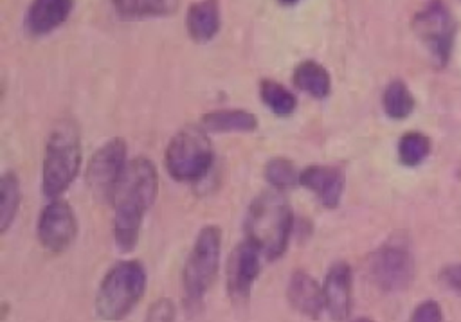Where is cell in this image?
Wrapping results in <instances>:
<instances>
[{"label":"cell","instance_id":"6da1fadb","mask_svg":"<svg viewBox=\"0 0 461 322\" xmlns=\"http://www.w3.org/2000/svg\"><path fill=\"white\" fill-rule=\"evenodd\" d=\"M158 176L149 158H133L126 164L108 200L113 207V239L122 252L137 245L142 216L153 205Z\"/></svg>","mask_w":461,"mask_h":322},{"label":"cell","instance_id":"7a4b0ae2","mask_svg":"<svg viewBox=\"0 0 461 322\" xmlns=\"http://www.w3.org/2000/svg\"><path fill=\"white\" fill-rule=\"evenodd\" d=\"M292 223V209L283 191H265L249 205L245 216L247 239L254 243L267 259H277L286 250Z\"/></svg>","mask_w":461,"mask_h":322},{"label":"cell","instance_id":"3957f363","mask_svg":"<svg viewBox=\"0 0 461 322\" xmlns=\"http://www.w3.org/2000/svg\"><path fill=\"white\" fill-rule=\"evenodd\" d=\"M81 169V142L79 130L74 121H59L49 135L43 165L41 191L47 198H59L61 192L76 180Z\"/></svg>","mask_w":461,"mask_h":322},{"label":"cell","instance_id":"277c9868","mask_svg":"<svg viewBox=\"0 0 461 322\" xmlns=\"http://www.w3.org/2000/svg\"><path fill=\"white\" fill-rule=\"evenodd\" d=\"M146 282V270L139 261L113 264L103 277L95 295L97 315L108 322L124 318L144 295Z\"/></svg>","mask_w":461,"mask_h":322},{"label":"cell","instance_id":"5b68a950","mask_svg":"<svg viewBox=\"0 0 461 322\" xmlns=\"http://www.w3.org/2000/svg\"><path fill=\"white\" fill-rule=\"evenodd\" d=\"M166 169L178 182H198L212 165V146L203 126L187 124L166 148Z\"/></svg>","mask_w":461,"mask_h":322},{"label":"cell","instance_id":"8992f818","mask_svg":"<svg viewBox=\"0 0 461 322\" xmlns=\"http://www.w3.org/2000/svg\"><path fill=\"white\" fill-rule=\"evenodd\" d=\"M220 248H221V230L216 225L203 227L196 241L193 245V250L185 261L182 282L185 299L189 302H198L203 299L205 291L212 284L218 263H220Z\"/></svg>","mask_w":461,"mask_h":322},{"label":"cell","instance_id":"52a82bcc","mask_svg":"<svg viewBox=\"0 0 461 322\" xmlns=\"http://www.w3.org/2000/svg\"><path fill=\"white\" fill-rule=\"evenodd\" d=\"M369 273L382 291L396 293L409 288L414 277V257L407 236L393 234L382 243L371 255Z\"/></svg>","mask_w":461,"mask_h":322},{"label":"cell","instance_id":"ba28073f","mask_svg":"<svg viewBox=\"0 0 461 322\" xmlns=\"http://www.w3.org/2000/svg\"><path fill=\"white\" fill-rule=\"evenodd\" d=\"M412 31L438 65H447L456 36V22L441 0H429L412 18Z\"/></svg>","mask_w":461,"mask_h":322},{"label":"cell","instance_id":"9c48e42d","mask_svg":"<svg viewBox=\"0 0 461 322\" xmlns=\"http://www.w3.org/2000/svg\"><path fill=\"white\" fill-rule=\"evenodd\" d=\"M36 232L41 246L50 252H63L74 241L77 232L72 207L61 198H52L40 212Z\"/></svg>","mask_w":461,"mask_h":322},{"label":"cell","instance_id":"30bf717a","mask_svg":"<svg viewBox=\"0 0 461 322\" xmlns=\"http://www.w3.org/2000/svg\"><path fill=\"white\" fill-rule=\"evenodd\" d=\"M126 164V142L119 137L110 139L92 155L86 165V183L95 194L108 198Z\"/></svg>","mask_w":461,"mask_h":322},{"label":"cell","instance_id":"8fae6325","mask_svg":"<svg viewBox=\"0 0 461 322\" xmlns=\"http://www.w3.org/2000/svg\"><path fill=\"white\" fill-rule=\"evenodd\" d=\"M261 252L249 239L241 241L229 257L227 264V288L236 299H247L250 288L261 270L259 264Z\"/></svg>","mask_w":461,"mask_h":322},{"label":"cell","instance_id":"7c38bea8","mask_svg":"<svg viewBox=\"0 0 461 322\" xmlns=\"http://www.w3.org/2000/svg\"><path fill=\"white\" fill-rule=\"evenodd\" d=\"M324 309L335 322H344L351 313V268L346 263H335L324 279Z\"/></svg>","mask_w":461,"mask_h":322},{"label":"cell","instance_id":"4fadbf2b","mask_svg":"<svg viewBox=\"0 0 461 322\" xmlns=\"http://www.w3.org/2000/svg\"><path fill=\"white\" fill-rule=\"evenodd\" d=\"M299 185L315 192L321 203L328 209H335L340 203L344 191V178L337 167L330 165H308L301 171Z\"/></svg>","mask_w":461,"mask_h":322},{"label":"cell","instance_id":"5bb4252c","mask_svg":"<svg viewBox=\"0 0 461 322\" xmlns=\"http://www.w3.org/2000/svg\"><path fill=\"white\" fill-rule=\"evenodd\" d=\"M74 0H32L25 14V29L32 36H43L59 27L70 14Z\"/></svg>","mask_w":461,"mask_h":322},{"label":"cell","instance_id":"9a60e30c","mask_svg":"<svg viewBox=\"0 0 461 322\" xmlns=\"http://www.w3.org/2000/svg\"><path fill=\"white\" fill-rule=\"evenodd\" d=\"M286 297L294 309H297L299 313L310 318H317L324 309L322 288L310 273L303 270H297L292 273L286 288Z\"/></svg>","mask_w":461,"mask_h":322},{"label":"cell","instance_id":"2e32d148","mask_svg":"<svg viewBox=\"0 0 461 322\" xmlns=\"http://www.w3.org/2000/svg\"><path fill=\"white\" fill-rule=\"evenodd\" d=\"M185 27L196 43L211 41L220 29L218 0H200L191 4L185 16Z\"/></svg>","mask_w":461,"mask_h":322},{"label":"cell","instance_id":"e0dca14e","mask_svg":"<svg viewBox=\"0 0 461 322\" xmlns=\"http://www.w3.org/2000/svg\"><path fill=\"white\" fill-rule=\"evenodd\" d=\"M294 85L315 99H324L331 92L330 72L313 59H304L294 68Z\"/></svg>","mask_w":461,"mask_h":322},{"label":"cell","instance_id":"ac0fdd59","mask_svg":"<svg viewBox=\"0 0 461 322\" xmlns=\"http://www.w3.org/2000/svg\"><path fill=\"white\" fill-rule=\"evenodd\" d=\"M202 126L209 131H254L258 119L247 110H214L202 117Z\"/></svg>","mask_w":461,"mask_h":322},{"label":"cell","instance_id":"d6986e66","mask_svg":"<svg viewBox=\"0 0 461 322\" xmlns=\"http://www.w3.org/2000/svg\"><path fill=\"white\" fill-rule=\"evenodd\" d=\"M112 4L124 18H148L173 14L180 0H112Z\"/></svg>","mask_w":461,"mask_h":322},{"label":"cell","instance_id":"ffe728a7","mask_svg":"<svg viewBox=\"0 0 461 322\" xmlns=\"http://www.w3.org/2000/svg\"><path fill=\"white\" fill-rule=\"evenodd\" d=\"M382 106H384V112L387 117H391L394 121H402L412 113L414 97L403 81L394 79L384 90Z\"/></svg>","mask_w":461,"mask_h":322},{"label":"cell","instance_id":"44dd1931","mask_svg":"<svg viewBox=\"0 0 461 322\" xmlns=\"http://www.w3.org/2000/svg\"><path fill=\"white\" fill-rule=\"evenodd\" d=\"M259 95H261V101L265 103V106L279 117L290 115L297 106L295 95L286 86H283L281 83H277L274 79L261 81Z\"/></svg>","mask_w":461,"mask_h":322},{"label":"cell","instance_id":"7402d4cb","mask_svg":"<svg viewBox=\"0 0 461 322\" xmlns=\"http://www.w3.org/2000/svg\"><path fill=\"white\" fill-rule=\"evenodd\" d=\"M20 182L14 173H4L0 180V232H5L20 207Z\"/></svg>","mask_w":461,"mask_h":322},{"label":"cell","instance_id":"603a6c76","mask_svg":"<svg viewBox=\"0 0 461 322\" xmlns=\"http://www.w3.org/2000/svg\"><path fill=\"white\" fill-rule=\"evenodd\" d=\"M430 153V139L421 131H407L398 140V158L403 165L414 167Z\"/></svg>","mask_w":461,"mask_h":322},{"label":"cell","instance_id":"cb8c5ba5","mask_svg":"<svg viewBox=\"0 0 461 322\" xmlns=\"http://www.w3.org/2000/svg\"><path fill=\"white\" fill-rule=\"evenodd\" d=\"M265 178L272 185V189L286 191V189H292V187L299 185L301 173L297 171V167L294 165L292 160L283 158V157H276V158H270L267 162Z\"/></svg>","mask_w":461,"mask_h":322},{"label":"cell","instance_id":"d4e9b609","mask_svg":"<svg viewBox=\"0 0 461 322\" xmlns=\"http://www.w3.org/2000/svg\"><path fill=\"white\" fill-rule=\"evenodd\" d=\"M441 320H443L441 306L436 300L420 302L409 318V322H441Z\"/></svg>","mask_w":461,"mask_h":322},{"label":"cell","instance_id":"484cf974","mask_svg":"<svg viewBox=\"0 0 461 322\" xmlns=\"http://www.w3.org/2000/svg\"><path fill=\"white\" fill-rule=\"evenodd\" d=\"M146 322H175V304L169 299H158L148 309Z\"/></svg>","mask_w":461,"mask_h":322},{"label":"cell","instance_id":"4316f807","mask_svg":"<svg viewBox=\"0 0 461 322\" xmlns=\"http://www.w3.org/2000/svg\"><path fill=\"white\" fill-rule=\"evenodd\" d=\"M439 281L445 288H448L452 293L461 297V263L448 264L439 272Z\"/></svg>","mask_w":461,"mask_h":322},{"label":"cell","instance_id":"83f0119b","mask_svg":"<svg viewBox=\"0 0 461 322\" xmlns=\"http://www.w3.org/2000/svg\"><path fill=\"white\" fill-rule=\"evenodd\" d=\"M281 5H295L299 0H277Z\"/></svg>","mask_w":461,"mask_h":322},{"label":"cell","instance_id":"f1b7e54d","mask_svg":"<svg viewBox=\"0 0 461 322\" xmlns=\"http://www.w3.org/2000/svg\"><path fill=\"white\" fill-rule=\"evenodd\" d=\"M353 322H373V320L367 318V317H362V318H357V320H353Z\"/></svg>","mask_w":461,"mask_h":322}]
</instances>
